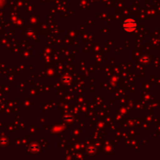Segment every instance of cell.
Returning a JSON list of instances; mask_svg holds the SVG:
<instances>
[{
  "mask_svg": "<svg viewBox=\"0 0 160 160\" xmlns=\"http://www.w3.org/2000/svg\"><path fill=\"white\" fill-rule=\"evenodd\" d=\"M123 28H125V30L128 31H134V29L137 27V24H136L135 21L133 20H128L124 22L123 23Z\"/></svg>",
  "mask_w": 160,
  "mask_h": 160,
  "instance_id": "obj_1",
  "label": "cell"
}]
</instances>
